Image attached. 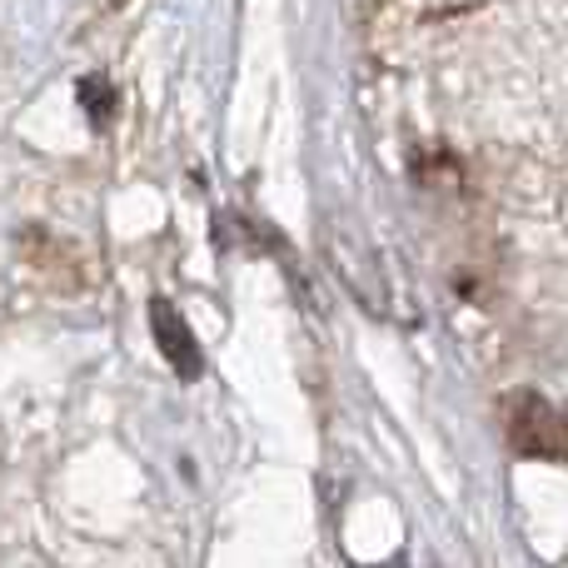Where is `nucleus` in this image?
Here are the masks:
<instances>
[]
</instances>
